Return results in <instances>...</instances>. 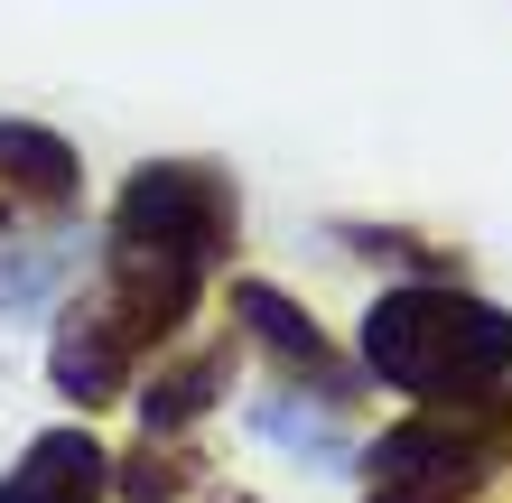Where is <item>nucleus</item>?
Returning a JSON list of instances; mask_svg holds the SVG:
<instances>
[{"instance_id":"obj_2","label":"nucleus","mask_w":512,"mask_h":503,"mask_svg":"<svg viewBox=\"0 0 512 503\" xmlns=\"http://www.w3.org/2000/svg\"><path fill=\"white\" fill-rule=\"evenodd\" d=\"M233 233H243V196H233V177L205 168V159H159V168H140L131 187H122V205H112V243L196 261V271H215Z\"/></svg>"},{"instance_id":"obj_8","label":"nucleus","mask_w":512,"mask_h":503,"mask_svg":"<svg viewBox=\"0 0 512 503\" xmlns=\"http://www.w3.org/2000/svg\"><path fill=\"white\" fill-rule=\"evenodd\" d=\"M252 429H261V438H280V448H298V457H345V429H336V410L261 401V410H252Z\"/></svg>"},{"instance_id":"obj_1","label":"nucleus","mask_w":512,"mask_h":503,"mask_svg":"<svg viewBox=\"0 0 512 503\" xmlns=\"http://www.w3.org/2000/svg\"><path fill=\"white\" fill-rule=\"evenodd\" d=\"M364 364L410 401H485L494 382L512 373V308L475 299L457 280H410V289H382L364 308Z\"/></svg>"},{"instance_id":"obj_10","label":"nucleus","mask_w":512,"mask_h":503,"mask_svg":"<svg viewBox=\"0 0 512 503\" xmlns=\"http://www.w3.org/2000/svg\"><path fill=\"white\" fill-rule=\"evenodd\" d=\"M373 503H457V485H382Z\"/></svg>"},{"instance_id":"obj_5","label":"nucleus","mask_w":512,"mask_h":503,"mask_svg":"<svg viewBox=\"0 0 512 503\" xmlns=\"http://www.w3.org/2000/svg\"><path fill=\"white\" fill-rule=\"evenodd\" d=\"M233 317H243V336H261L280 364H298V373H326L345 392V373H336V354H326V336H317V317L289 299V289H270V280H233ZM354 401V392H345Z\"/></svg>"},{"instance_id":"obj_7","label":"nucleus","mask_w":512,"mask_h":503,"mask_svg":"<svg viewBox=\"0 0 512 503\" xmlns=\"http://www.w3.org/2000/svg\"><path fill=\"white\" fill-rule=\"evenodd\" d=\"M0 177L28 187V196H47V205H66L75 196V150L56 131H38V122H0Z\"/></svg>"},{"instance_id":"obj_6","label":"nucleus","mask_w":512,"mask_h":503,"mask_svg":"<svg viewBox=\"0 0 512 503\" xmlns=\"http://www.w3.org/2000/svg\"><path fill=\"white\" fill-rule=\"evenodd\" d=\"M224 382H233V354H187V364H168V373H149V392H140V420L149 438H177L187 420H205V410L224 401Z\"/></svg>"},{"instance_id":"obj_4","label":"nucleus","mask_w":512,"mask_h":503,"mask_svg":"<svg viewBox=\"0 0 512 503\" xmlns=\"http://www.w3.org/2000/svg\"><path fill=\"white\" fill-rule=\"evenodd\" d=\"M103 485H112V457L94 448V429H47L0 476V503H103Z\"/></svg>"},{"instance_id":"obj_9","label":"nucleus","mask_w":512,"mask_h":503,"mask_svg":"<svg viewBox=\"0 0 512 503\" xmlns=\"http://www.w3.org/2000/svg\"><path fill=\"white\" fill-rule=\"evenodd\" d=\"M187 466H196V457H159V438H149V457H131L122 494H131V503H177V494H187Z\"/></svg>"},{"instance_id":"obj_3","label":"nucleus","mask_w":512,"mask_h":503,"mask_svg":"<svg viewBox=\"0 0 512 503\" xmlns=\"http://www.w3.org/2000/svg\"><path fill=\"white\" fill-rule=\"evenodd\" d=\"M131 364H140V345L112 327V308H103V299H75V308H66V327H56V345H47L56 392L84 401V410H94V401H122Z\"/></svg>"}]
</instances>
